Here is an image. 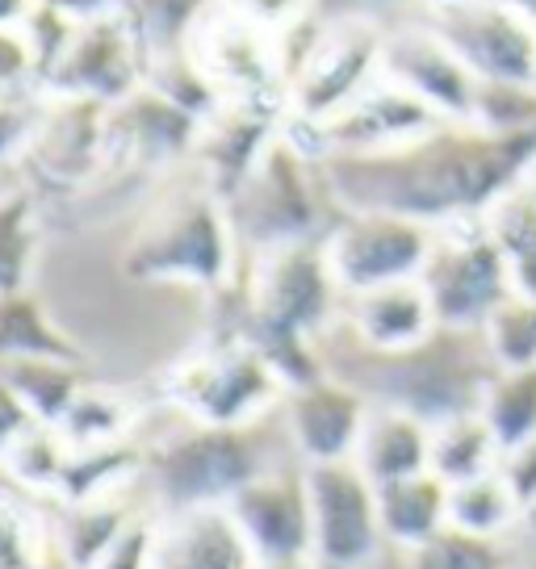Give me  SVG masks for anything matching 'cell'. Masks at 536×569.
<instances>
[{
	"label": "cell",
	"instance_id": "6da1fadb",
	"mask_svg": "<svg viewBox=\"0 0 536 569\" xmlns=\"http://www.w3.org/2000/svg\"><path fill=\"white\" fill-rule=\"evenodd\" d=\"M536 163V130L495 134L478 122H440L386 151L322 156L319 177L336 213H394L431 231L486 218Z\"/></svg>",
	"mask_w": 536,
	"mask_h": 569
},
{
	"label": "cell",
	"instance_id": "7a4b0ae2",
	"mask_svg": "<svg viewBox=\"0 0 536 569\" xmlns=\"http://www.w3.org/2000/svg\"><path fill=\"white\" fill-rule=\"evenodd\" d=\"M315 356L322 377L340 381L381 410H403L424 427L478 415L490 377L499 373L486 331L448 327H436L424 343L403 352H374L353 336L348 322L336 319L315 336Z\"/></svg>",
	"mask_w": 536,
	"mask_h": 569
},
{
	"label": "cell",
	"instance_id": "3957f363",
	"mask_svg": "<svg viewBox=\"0 0 536 569\" xmlns=\"http://www.w3.org/2000/svg\"><path fill=\"white\" fill-rule=\"evenodd\" d=\"M222 210L231 222L235 251L244 260H256L277 248L322 239L331 231V222L322 218L336 206L327 201L319 160H310L286 134H277L244 177V184L222 201Z\"/></svg>",
	"mask_w": 536,
	"mask_h": 569
},
{
	"label": "cell",
	"instance_id": "277c9868",
	"mask_svg": "<svg viewBox=\"0 0 536 569\" xmlns=\"http://www.w3.org/2000/svg\"><path fill=\"white\" fill-rule=\"evenodd\" d=\"M239 251L227 210L210 184L163 201L126 251V272L139 281L227 289Z\"/></svg>",
	"mask_w": 536,
	"mask_h": 569
},
{
	"label": "cell",
	"instance_id": "5b68a950",
	"mask_svg": "<svg viewBox=\"0 0 536 569\" xmlns=\"http://www.w3.org/2000/svg\"><path fill=\"white\" fill-rule=\"evenodd\" d=\"M147 473L168 516L177 511H201L231 502L251 478L265 473L260 465V431L244 427L189 423L156 440L147 452Z\"/></svg>",
	"mask_w": 536,
	"mask_h": 569
},
{
	"label": "cell",
	"instance_id": "8992f818",
	"mask_svg": "<svg viewBox=\"0 0 536 569\" xmlns=\"http://www.w3.org/2000/svg\"><path fill=\"white\" fill-rule=\"evenodd\" d=\"M419 284L428 293L436 327H448V331H483L490 315L507 298H516L507 264L495 239L486 234L483 218L436 231Z\"/></svg>",
	"mask_w": 536,
	"mask_h": 569
},
{
	"label": "cell",
	"instance_id": "52a82bcc",
	"mask_svg": "<svg viewBox=\"0 0 536 569\" xmlns=\"http://www.w3.org/2000/svg\"><path fill=\"white\" fill-rule=\"evenodd\" d=\"M431 243V227L394 213H336L331 231L322 234L327 268L344 298L398 281H419Z\"/></svg>",
	"mask_w": 536,
	"mask_h": 569
},
{
	"label": "cell",
	"instance_id": "ba28073f",
	"mask_svg": "<svg viewBox=\"0 0 536 569\" xmlns=\"http://www.w3.org/2000/svg\"><path fill=\"white\" fill-rule=\"evenodd\" d=\"M419 21L461 59L478 84L536 89V26L503 0L424 9Z\"/></svg>",
	"mask_w": 536,
	"mask_h": 569
},
{
	"label": "cell",
	"instance_id": "9c48e42d",
	"mask_svg": "<svg viewBox=\"0 0 536 569\" xmlns=\"http://www.w3.org/2000/svg\"><path fill=\"white\" fill-rule=\"evenodd\" d=\"M381 80V30L374 26H322L310 51L286 80L289 118L322 126Z\"/></svg>",
	"mask_w": 536,
	"mask_h": 569
},
{
	"label": "cell",
	"instance_id": "30bf717a",
	"mask_svg": "<svg viewBox=\"0 0 536 569\" xmlns=\"http://www.w3.org/2000/svg\"><path fill=\"white\" fill-rule=\"evenodd\" d=\"M147 80V51L126 13H109L97 21H80L68 47L51 63L42 80V97H68L92 106H122Z\"/></svg>",
	"mask_w": 536,
	"mask_h": 569
},
{
	"label": "cell",
	"instance_id": "8fae6325",
	"mask_svg": "<svg viewBox=\"0 0 536 569\" xmlns=\"http://www.w3.org/2000/svg\"><path fill=\"white\" fill-rule=\"evenodd\" d=\"M310 495V549L327 569H360L381 549L377 486L357 461H327L306 469Z\"/></svg>",
	"mask_w": 536,
	"mask_h": 569
},
{
	"label": "cell",
	"instance_id": "7c38bea8",
	"mask_svg": "<svg viewBox=\"0 0 536 569\" xmlns=\"http://www.w3.org/2000/svg\"><path fill=\"white\" fill-rule=\"evenodd\" d=\"M277 373L268 369L260 352L248 343H227L222 352H210L193 360L177 377V402L189 419L215 427H244L256 423L277 398Z\"/></svg>",
	"mask_w": 536,
	"mask_h": 569
},
{
	"label": "cell",
	"instance_id": "4fadbf2b",
	"mask_svg": "<svg viewBox=\"0 0 536 569\" xmlns=\"http://www.w3.org/2000/svg\"><path fill=\"white\" fill-rule=\"evenodd\" d=\"M381 80L411 92L415 101H424L431 113H440L448 122L474 118L478 80L419 18L381 34Z\"/></svg>",
	"mask_w": 536,
	"mask_h": 569
},
{
	"label": "cell",
	"instance_id": "5bb4252c",
	"mask_svg": "<svg viewBox=\"0 0 536 569\" xmlns=\"http://www.w3.org/2000/svg\"><path fill=\"white\" fill-rule=\"evenodd\" d=\"M227 516L244 532L256 561H289L310 552V495L302 469L268 465L227 502Z\"/></svg>",
	"mask_w": 536,
	"mask_h": 569
},
{
	"label": "cell",
	"instance_id": "9a60e30c",
	"mask_svg": "<svg viewBox=\"0 0 536 569\" xmlns=\"http://www.w3.org/2000/svg\"><path fill=\"white\" fill-rule=\"evenodd\" d=\"M365 419H369V402L331 377L294 390L286 407L289 436L310 457V465L353 461Z\"/></svg>",
	"mask_w": 536,
	"mask_h": 569
},
{
	"label": "cell",
	"instance_id": "2e32d148",
	"mask_svg": "<svg viewBox=\"0 0 536 569\" xmlns=\"http://www.w3.org/2000/svg\"><path fill=\"white\" fill-rule=\"evenodd\" d=\"M151 569H256V557L227 507H201L163 519Z\"/></svg>",
	"mask_w": 536,
	"mask_h": 569
},
{
	"label": "cell",
	"instance_id": "e0dca14e",
	"mask_svg": "<svg viewBox=\"0 0 536 569\" xmlns=\"http://www.w3.org/2000/svg\"><path fill=\"white\" fill-rule=\"evenodd\" d=\"M340 319L374 352H403L436 331V315H431V302L419 281H398L386 289L357 293V298H344Z\"/></svg>",
	"mask_w": 536,
	"mask_h": 569
},
{
	"label": "cell",
	"instance_id": "ac0fdd59",
	"mask_svg": "<svg viewBox=\"0 0 536 569\" xmlns=\"http://www.w3.org/2000/svg\"><path fill=\"white\" fill-rule=\"evenodd\" d=\"M428 436L431 427H424L403 410L369 407V419L360 427L357 452H353L357 469L374 486H390V481L428 473Z\"/></svg>",
	"mask_w": 536,
	"mask_h": 569
},
{
	"label": "cell",
	"instance_id": "d6986e66",
	"mask_svg": "<svg viewBox=\"0 0 536 569\" xmlns=\"http://www.w3.org/2000/svg\"><path fill=\"white\" fill-rule=\"evenodd\" d=\"M377 519H381V536L415 549L448 523V486L436 473H415V478L377 486Z\"/></svg>",
	"mask_w": 536,
	"mask_h": 569
},
{
	"label": "cell",
	"instance_id": "ffe728a7",
	"mask_svg": "<svg viewBox=\"0 0 536 569\" xmlns=\"http://www.w3.org/2000/svg\"><path fill=\"white\" fill-rule=\"evenodd\" d=\"M18 360H68L85 365V352L30 289L0 298V365Z\"/></svg>",
	"mask_w": 536,
	"mask_h": 569
},
{
	"label": "cell",
	"instance_id": "44dd1931",
	"mask_svg": "<svg viewBox=\"0 0 536 569\" xmlns=\"http://www.w3.org/2000/svg\"><path fill=\"white\" fill-rule=\"evenodd\" d=\"M483 227L507 264L512 293L536 302V201L524 189H512L486 210Z\"/></svg>",
	"mask_w": 536,
	"mask_h": 569
},
{
	"label": "cell",
	"instance_id": "7402d4cb",
	"mask_svg": "<svg viewBox=\"0 0 536 569\" xmlns=\"http://www.w3.org/2000/svg\"><path fill=\"white\" fill-rule=\"evenodd\" d=\"M0 569H63L51 519L9 481H0Z\"/></svg>",
	"mask_w": 536,
	"mask_h": 569
},
{
	"label": "cell",
	"instance_id": "603a6c76",
	"mask_svg": "<svg viewBox=\"0 0 536 569\" xmlns=\"http://www.w3.org/2000/svg\"><path fill=\"white\" fill-rule=\"evenodd\" d=\"M490 461H495V436H490V427L483 423V415H457V419H448V423L431 427L428 469L445 481L448 490L490 473V469H495Z\"/></svg>",
	"mask_w": 536,
	"mask_h": 569
},
{
	"label": "cell",
	"instance_id": "cb8c5ba5",
	"mask_svg": "<svg viewBox=\"0 0 536 569\" xmlns=\"http://www.w3.org/2000/svg\"><path fill=\"white\" fill-rule=\"evenodd\" d=\"M215 4L218 0H126L122 13L143 42L147 63H156L189 51L197 26L215 13Z\"/></svg>",
	"mask_w": 536,
	"mask_h": 569
},
{
	"label": "cell",
	"instance_id": "d4e9b609",
	"mask_svg": "<svg viewBox=\"0 0 536 569\" xmlns=\"http://www.w3.org/2000/svg\"><path fill=\"white\" fill-rule=\"evenodd\" d=\"M483 423L495 436L499 452H516L536 440V365L533 369H499L483 393Z\"/></svg>",
	"mask_w": 536,
	"mask_h": 569
},
{
	"label": "cell",
	"instance_id": "484cf974",
	"mask_svg": "<svg viewBox=\"0 0 536 569\" xmlns=\"http://www.w3.org/2000/svg\"><path fill=\"white\" fill-rule=\"evenodd\" d=\"M0 369L13 381L26 410L34 415V423L47 427L63 423V415L89 386L85 365H68V360H18V365H0Z\"/></svg>",
	"mask_w": 536,
	"mask_h": 569
},
{
	"label": "cell",
	"instance_id": "4316f807",
	"mask_svg": "<svg viewBox=\"0 0 536 569\" xmlns=\"http://www.w3.org/2000/svg\"><path fill=\"white\" fill-rule=\"evenodd\" d=\"M38 260V206L21 184L0 189V298L30 289Z\"/></svg>",
	"mask_w": 536,
	"mask_h": 569
},
{
	"label": "cell",
	"instance_id": "83f0119b",
	"mask_svg": "<svg viewBox=\"0 0 536 569\" xmlns=\"http://www.w3.org/2000/svg\"><path fill=\"white\" fill-rule=\"evenodd\" d=\"M68 461H72V445L63 440V431L34 423L30 431H21L18 445L0 457V473L21 495H30V490L34 495H59Z\"/></svg>",
	"mask_w": 536,
	"mask_h": 569
},
{
	"label": "cell",
	"instance_id": "f1b7e54d",
	"mask_svg": "<svg viewBox=\"0 0 536 569\" xmlns=\"http://www.w3.org/2000/svg\"><path fill=\"white\" fill-rule=\"evenodd\" d=\"M519 519V498L503 478V469H490L483 478L448 490V528L469 536H495Z\"/></svg>",
	"mask_w": 536,
	"mask_h": 569
},
{
	"label": "cell",
	"instance_id": "f546056e",
	"mask_svg": "<svg viewBox=\"0 0 536 569\" xmlns=\"http://www.w3.org/2000/svg\"><path fill=\"white\" fill-rule=\"evenodd\" d=\"M490 356L499 369H533L536 365V302L507 298L483 327Z\"/></svg>",
	"mask_w": 536,
	"mask_h": 569
},
{
	"label": "cell",
	"instance_id": "4dcf8cb0",
	"mask_svg": "<svg viewBox=\"0 0 536 569\" xmlns=\"http://www.w3.org/2000/svg\"><path fill=\"white\" fill-rule=\"evenodd\" d=\"M411 569H507V561L490 536H469L445 523L431 540L411 549Z\"/></svg>",
	"mask_w": 536,
	"mask_h": 569
},
{
	"label": "cell",
	"instance_id": "1f68e13d",
	"mask_svg": "<svg viewBox=\"0 0 536 569\" xmlns=\"http://www.w3.org/2000/svg\"><path fill=\"white\" fill-rule=\"evenodd\" d=\"M419 13L424 0H310V18L319 26H374L381 34Z\"/></svg>",
	"mask_w": 536,
	"mask_h": 569
},
{
	"label": "cell",
	"instance_id": "d6a6232c",
	"mask_svg": "<svg viewBox=\"0 0 536 569\" xmlns=\"http://www.w3.org/2000/svg\"><path fill=\"white\" fill-rule=\"evenodd\" d=\"M38 89V59L21 26H0V101H21Z\"/></svg>",
	"mask_w": 536,
	"mask_h": 569
},
{
	"label": "cell",
	"instance_id": "836d02e7",
	"mask_svg": "<svg viewBox=\"0 0 536 569\" xmlns=\"http://www.w3.org/2000/svg\"><path fill=\"white\" fill-rule=\"evenodd\" d=\"M156 536H160V523L135 511L130 523L109 540V549L97 557V566L92 569H151V557H156Z\"/></svg>",
	"mask_w": 536,
	"mask_h": 569
},
{
	"label": "cell",
	"instance_id": "e575fe53",
	"mask_svg": "<svg viewBox=\"0 0 536 569\" xmlns=\"http://www.w3.org/2000/svg\"><path fill=\"white\" fill-rule=\"evenodd\" d=\"M38 118H42V106L38 97H21V101H0V172L9 163H18L30 142H34ZM4 189V184H0Z\"/></svg>",
	"mask_w": 536,
	"mask_h": 569
},
{
	"label": "cell",
	"instance_id": "d590c367",
	"mask_svg": "<svg viewBox=\"0 0 536 569\" xmlns=\"http://www.w3.org/2000/svg\"><path fill=\"white\" fill-rule=\"evenodd\" d=\"M222 4L268 34H286L289 26L310 18V0H222Z\"/></svg>",
	"mask_w": 536,
	"mask_h": 569
},
{
	"label": "cell",
	"instance_id": "8d00e7d4",
	"mask_svg": "<svg viewBox=\"0 0 536 569\" xmlns=\"http://www.w3.org/2000/svg\"><path fill=\"white\" fill-rule=\"evenodd\" d=\"M30 427H34V415L26 410V402H21L18 390H13V381L0 369V457L18 445L21 431H30Z\"/></svg>",
	"mask_w": 536,
	"mask_h": 569
},
{
	"label": "cell",
	"instance_id": "74e56055",
	"mask_svg": "<svg viewBox=\"0 0 536 569\" xmlns=\"http://www.w3.org/2000/svg\"><path fill=\"white\" fill-rule=\"evenodd\" d=\"M503 478L512 486V495L519 498V511L536 498V440L519 445L516 452H507V465H503Z\"/></svg>",
	"mask_w": 536,
	"mask_h": 569
},
{
	"label": "cell",
	"instance_id": "f35d334b",
	"mask_svg": "<svg viewBox=\"0 0 536 569\" xmlns=\"http://www.w3.org/2000/svg\"><path fill=\"white\" fill-rule=\"evenodd\" d=\"M38 9H51L59 18L68 21H97V18H109V13H122L126 0H34Z\"/></svg>",
	"mask_w": 536,
	"mask_h": 569
},
{
	"label": "cell",
	"instance_id": "ab89813d",
	"mask_svg": "<svg viewBox=\"0 0 536 569\" xmlns=\"http://www.w3.org/2000/svg\"><path fill=\"white\" fill-rule=\"evenodd\" d=\"M30 9H34V0H0V26H21L30 18Z\"/></svg>",
	"mask_w": 536,
	"mask_h": 569
},
{
	"label": "cell",
	"instance_id": "60d3db41",
	"mask_svg": "<svg viewBox=\"0 0 536 569\" xmlns=\"http://www.w3.org/2000/svg\"><path fill=\"white\" fill-rule=\"evenodd\" d=\"M256 569H310L306 557H289V561H256Z\"/></svg>",
	"mask_w": 536,
	"mask_h": 569
},
{
	"label": "cell",
	"instance_id": "b9f144b4",
	"mask_svg": "<svg viewBox=\"0 0 536 569\" xmlns=\"http://www.w3.org/2000/svg\"><path fill=\"white\" fill-rule=\"evenodd\" d=\"M519 519H524V532H528V540L536 545V498L524 507V511H519Z\"/></svg>",
	"mask_w": 536,
	"mask_h": 569
},
{
	"label": "cell",
	"instance_id": "7bdbcfd3",
	"mask_svg": "<svg viewBox=\"0 0 536 569\" xmlns=\"http://www.w3.org/2000/svg\"><path fill=\"white\" fill-rule=\"evenodd\" d=\"M519 189H524V193H528L536 201V163L528 168V177H524V184H519Z\"/></svg>",
	"mask_w": 536,
	"mask_h": 569
},
{
	"label": "cell",
	"instance_id": "ee69618b",
	"mask_svg": "<svg viewBox=\"0 0 536 569\" xmlns=\"http://www.w3.org/2000/svg\"><path fill=\"white\" fill-rule=\"evenodd\" d=\"M453 4H465V0H424V9H453Z\"/></svg>",
	"mask_w": 536,
	"mask_h": 569
}]
</instances>
